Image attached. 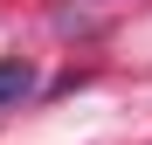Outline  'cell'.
<instances>
[{
    "label": "cell",
    "mask_w": 152,
    "mask_h": 145,
    "mask_svg": "<svg viewBox=\"0 0 152 145\" xmlns=\"http://www.w3.org/2000/svg\"><path fill=\"white\" fill-rule=\"evenodd\" d=\"M28 90H35V69L21 62V55H7V62H0V111H7V104H21Z\"/></svg>",
    "instance_id": "1"
}]
</instances>
